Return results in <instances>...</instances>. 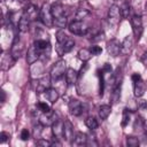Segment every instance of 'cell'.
<instances>
[{"mask_svg": "<svg viewBox=\"0 0 147 147\" xmlns=\"http://www.w3.org/2000/svg\"><path fill=\"white\" fill-rule=\"evenodd\" d=\"M114 1H115V2H117V1H121V0H114Z\"/></svg>", "mask_w": 147, "mask_h": 147, "instance_id": "cell-46", "label": "cell"}, {"mask_svg": "<svg viewBox=\"0 0 147 147\" xmlns=\"http://www.w3.org/2000/svg\"><path fill=\"white\" fill-rule=\"evenodd\" d=\"M110 113H111V107L109 105H102L99 107V117L102 121L107 119L108 116L110 115Z\"/></svg>", "mask_w": 147, "mask_h": 147, "instance_id": "cell-24", "label": "cell"}, {"mask_svg": "<svg viewBox=\"0 0 147 147\" xmlns=\"http://www.w3.org/2000/svg\"><path fill=\"white\" fill-rule=\"evenodd\" d=\"M78 77H79V75L75 69H72V68H68L67 69V71H65V80H67V84L69 86L75 85L77 79H78Z\"/></svg>", "mask_w": 147, "mask_h": 147, "instance_id": "cell-21", "label": "cell"}, {"mask_svg": "<svg viewBox=\"0 0 147 147\" xmlns=\"http://www.w3.org/2000/svg\"><path fill=\"white\" fill-rule=\"evenodd\" d=\"M30 20H29V17L23 13L22 15H21V17L18 18V23H17V29H18V31L20 32H22V33H25V32H28L29 30H30Z\"/></svg>", "mask_w": 147, "mask_h": 147, "instance_id": "cell-16", "label": "cell"}, {"mask_svg": "<svg viewBox=\"0 0 147 147\" xmlns=\"http://www.w3.org/2000/svg\"><path fill=\"white\" fill-rule=\"evenodd\" d=\"M133 129H134L136 131H140V130L145 129V122L142 121V118L138 117V118L136 119V122H134V124H133Z\"/></svg>", "mask_w": 147, "mask_h": 147, "instance_id": "cell-34", "label": "cell"}, {"mask_svg": "<svg viewBox=\"0 0 147 147\" xmlns=\"http://www.w3.org/2000/svg\"><path fill=\"white\" fill-rule=\"evenodd\" d=\"M41 23L46 26V28H52L54 25V18L52 15V10H51V6L48 3H44L40 8V16H39Z\"/></svg>", "mask_w": 147, "mask_h": 147, "instance_id": "cell-3", "label": "cell"}, {"mask_svg": "<svg viewBox=\"0 0 147 147\" xmlns=\"http://www.w3.org/2000/svg\"><path fill=\"white\" fill-rule=\"evenodd\" d=\"M140 61H141V63H142L144 65H146V67H147V52H145V53L141 55Z\"/></svg>", "mask_w": 147, "mask_h": 147, "instance_id": "cell-43", "label": "cell"}, {"mask_svg": "<svg viewBox=\"0 0 147 147\" xmlns=\"http://www.w3.org/2000/svg\"><path fill=\"white\" fill-rule=\"evenodd\" d=\"M126 145L129 147H138L139 146V139L133 136H127L126 137Z\"/></svg>", "mask_w": 147, "mask_h": 147, "instance_id": "cell-30", "label": "cell"}, {"mask_svg": "<svg viewBox=\"0 0 147 147\" xmlns=\"http://www.w3.org/2000/svg\"><path fill=\"white\" fill-rule=\"evenodd\" d=\"M63 125H64V122H62L60 119H57L56 122H54L52 124V133L55 139L63 138Z\"/></svg>", "mask_w": 147, "mask_h": 147, "instance_id": "cell-19", "label": "cell"}, {"mask_svg": "<svg viewBox=\"0 0 147 147\" xmlns=\"http://www.w3.org/2000/svg\"><path fill=\"white\" fill-rule=\"evenodd\" d=\"M51 76H42L41 78L37 79V80H33L36 83V86H34V91L37 93H42L45 92L47 88L51 87Z\"/></svg>", "mask_w": 147, "mask_h": 147, "instance_id": "cell-7", "label": "cell"}, {"mask_svg": "<svg viewBox=\"0 0 147 147\" xmlns=\"http://www.w3.org/2000/svg\"><path fill=\"white\" fill-rule=\"evenodd\" d=\"M15 62H16V60L14 59V56L11 55L10 52L2 53V56H1V70H3V71L9 70L15 64Z\"/></svg>", "mask_w": 147, "mask_h": 147, "instance_id": "cell-11", "label": "cell"}, {"mask_svg": "<svg viewBox=\"0 0 147 147\" xmlns=\"http://www.w3.org/2000/svg\"><path fill=\"white\" fill-rule=\"evenodd\" d=\"M37 107H38V109H39L41 113H47V111L52 110V109H51V107H49L46 102H42V101L38 102V103H37Z\"/></svg>", "mask_w": 147, "mask_h": 147, "instance_id": "cell-35", "label": "cell"}, {"mask_svg": "<svg viewBox=\"0 0 147 147\" xmlns=\"http://www.w3.org/2000/svg\"><path fill=\"white\" fill-rule=\"evenodd\" d=\"M107 52L110 56L116 57L121 54V42L118 39L113 38L107 42Z\"/></svg>", "mask_w": 147, "mask_h": 147, "instance_id": "cell-8", "label": "cell"}, {"mask_svg": "<svg viewBox=\"0 0 147 147\" xmlns=\"http://www.w3.org/2000/svg\"><path fill=\"white\" fill-rule=\"evenodd\" d=\"M56 42H63V41H65L69 37L65 34V32L63 31V29H61V30H59L57 32H56Z\"/></svg>", "mask_w": 147, "mask_h": 147, "instance_id": "cell-33", "label": "cell"}, {"mask_svg": "<svg viewBox=\"0 0 147 147\" xmlns=\"http://www.w3.org/2000/svg\"><path fill=\"white\" fill-rule=\"evenodd\" d=\"M146 8H147V2H146Z\"/></svg>", "mask_w": 147, "mask_h": 147, "instance_id": "cell-47", "label": "cell"}, {"mask_svg": "<svg viewBox=\"0 0 147 147\" xmlns=\"http://www.w3.org/2000/svg\"><path fill=\"white\" fill-rule=\"evenodd\" d=\"M0 93H1V102L3 103V102L6 101V93H5V91H3V90H1V92H0Z\"/></svg>", "mask_w": 147, "mask_h": 147, "instance_id": "cell-44", "label": "cell"}, {"mask_svg": "<svg viewBox=\"0 0 147 147\" xmlns=\"http://www.w3.org/2000/svg\"><path fill=\"white\" fill-rule=\"evenodd\" d=\"M22 5H24V6H26V5H29L30 3V0H18Z\"/></svg>", "mask_w": 147, "mask_h": 147, "instance_id": "cell-45", "label": "cell"}, {"mask_svg": "<svg viewBox=\"0 0 147 147\" xmlns=\"http://www.w3.org/2000/svg\"><path fill=\"white\" fill-rule=\"evenodd\" d=\"M51 10H52V15H53V18H54V20L67 16L65 13H64V7H63L62 3H60V2L53 3V5L51 6Z\"/></svg>", "mask_w": 147, "mask_h": 147, "instance_id": "cell-18", "label": "cell"}, {"mask_svg": "<svg viewBox=\"0 0 147 147\" xmlns=\"http://www.w3.org/2000/svg\"><path fill=\"white\" fill-rule=\"evenodd\" d=\"M59 119L57 114L53 110H49L47 113H41V115L39 116V123L42 124L44 126H52V124L54 122H56Z\"/></svg>", "mask_w": 147, "mask_h": 147, "instance_id": "cell-6", "label": "cell"}, {"mask_svg": "<svg viewBox=\"0 0 147 147\" xmlns=\"http://www.w3.org/2000/svg\"><path fill=\"white\" fill-rule=\"evenodd\" d=\"M33 45H34L40 52H42V51H45V49H47V48L51 47L49 40H46V39H36L34 42H33Z\"/></svg>", "mask_w": 147, "mask_h": 147, "instance_id": "cell-25", "label": "cell"}, {"mask_svg": "<svg viewBox=\"0 0 147 147\" xmlns=\"http://www.w3.org/2000/svg\"><path fill=\"white\" fill-rule=\"evenodd\" d=\"M75 47V40L71 38H68L65 41L63 42H56V47L55 51L59 54V56H63L64 54L71 52V49Z\"/></svg>", "mask_w": 147, "mask_h": 147, "instance_id": "cell-5", "label": "cell"}, {"mask_svg": "<svg viewBox=\"0 0 147 147\" xmlns=\"http://www.w3.org/2000/svg\"><path fill=\"white\" fill-rule=\"evenodd\" d=\"M119 8H121V15H122V17L127 18L129 15H130V13H131V5L127 1H124Z\"/></svg>", "mask_w": 147, "mask_h": 147, "instance_id": "cell-28", "label": "cell"}, {"mask_svg": "<svg viewBox=\"0 0 147 147\" xmlns=\"http://www.w3.org/2000/svg\"><path fill=\"white\" fill-rule=\"evenodd\" d=\"M45 95H46V99H47L51 103H55V102L59 100V98H60L59 92H57L55 88H53V87L47 88V90L45 91Z\"/></svg>", "mask_w": 147, "mask_h": 147, "instance_id": "cell-23", "label": "cell"}, {"mask_svg": "<svg viewBox=\"0 0 147 147\" xmlns=\"http://www.w3.org/2000/svg\"><path fill=\"white\" fill-rule=\"evenodd\" d=\"M74 136H75L74 125H72V123H71L69 119H65V121H64V125H63V138H64L67 141H70V142H71Z\"/></svg>", "mask_w": 147, "mask_h": 147, "instance_id": "cell-15", "label": "cell"}, {"mask_svg": "<svg viewBox=\"0 0 147 147\" xmlns=\"http://www.w3.org/2000/svg\"><path fill=\"white\" fill-rule=\"evenodd\" d=\"M90 52L92 53L93 56H96V55H100L102 53V48L100 46H98V45H92L90 47Z\"/></svg>", "mask_w": 147, "mask_h": 147, "instance_id": "cell-36", "label": "cell"}, {"mask_svg": "<svg viewBox=\"0 0 147 147\" xmlns=\"http://www.w3.org/2000/svg\"><path fill=\"white\" fill-rule=\"evenodd\" d=\"M145 93V83L142 82V79L133 83V94L136 98H141Z\"/></svg>", "mask_w": 147, "mask_h": 147, "instance_id": "cell-22", "label": "cell"}, {"mask_svg": "<svg viewBox=\"0 0 147 147\" xmlns=\"http://www.w3.org/2000/svg\"><path fill=\"white\" fill-rule=\"evenodd\" d=\"M85 125L90 129V130H95V129H98V126H99V122H98V119L95 118V117H93V116H88L86 119H85Z\"/></svg>", "mask_w": 147, "mask_h": 147, "instance_id": "cell-27", "label": "cell"}, {"mask_svg": "<svg viewBox=\"0 0 147 147\" xmlns=\"http://www.w3.org/2000/svg\"><path fill=\"white\" fill-rule=\"evenodd\" d=\"M0 138H1V139H0V142H1V144H5V142L10 138V134L7 133V132H5V131H2L1 134H0Z\"/></svg>", "mask_w": 147, "mask_h": 147, "instance_id": "cell-39", "label": "cell"}, {"mask_svg": "<svg viewBox=\"0 0 147 147\" xmlns=\"http://www.w3.org/2000/svg\"><path fill=\"white\" fill-rule=\"evenodd\" d=\"M42 127H44V125L40 124L39 122H38L37 125H34V127H33V132H32L33 138H36V139H40V136H41V132H42Z\"/></svg>", "mask_w": 147, "mask_h": 147, "instance_id": "cell-31", "label": "cell"}, {"mask_svg": "<svg viewBox=\"0 0 147 147\" xmlns=\"http://www.w3.org/2000/svg\"><path fill=\"white\" fill-rule=\"evenodd\" d=\"M68 29L72 34H76V36H86L90 30L88 25L84 21H77V20H74L72 22H70L68 24Z\"/></svg>", "mask_w": 147, "mask_h": 147, "instance_id": "cell-2", "label": "cell"}, {"mask_svg": "<svg viewBox=\"0 0 147 147\" xmlns=\"http://www.w3.org/2000/svg\"><path fill=\"white\" fill-rule=\"evenodd\" d=\"M10 53H11V55L14 56V59L16 61L22 56V53H23V44L21 42L18 36H15V38H14V41H13V45H11V48H10Z\"/></svg>", "mask_w": 147, "mask_h": 147, "instance_id": "cell-9", "label": "cell"}, {"mask_svg": "<svg viewBox=\"0 0 147 147\" xmlns=\"http://www.w3.org/2000/svg\"><path fill=\"white\" fill-rule=\"evenodd\" d=\"M86 144H87V134L83 132H76L71 140V145L72 146H85Z\"/></svg>", "mask_w": 147, "mask_h": 147, "instance_id": "cell-20", "label": "cell"}, {"mask_svg": "<svg viewBox=\"0 0 147 147\" xmlns=\"http://www.w3.org/2000/svg\"><path fill=\"white\" fill-rule=\"evenodd\" d=\"M37 145L47 147V146H52V142L48 141V140H45V139H41V138H40V139H37Z\"/></svg>", "mask_w": 147, "mask_h": 147, "instance_id": "cell-40", "label": "cell"}, {"mask_svg": "<svg viewBox=\"0 0 147 147\" xmlns=\"http://www.w3.org/2000/svg\"><path fill=\"white\" fill-rule=\"evenodd\" d=\"M130 23H131V26H132V32H133V36L136 38V40H139L141 34H142V31H144V28H142V18L140 15H133L131 18H130Z\"/></svg>", "mask_w": 147, "mask_h": 147, "instance_id": "cell-4", "label": "cell"}, {"mask_svg": "<svg viewBox=\"0 0 147 147\" xmlns=\"http://www.w3.org/2000/svg\"><path fill=\"white\" fill-rule=\"evenodd\" d=\"M101 71H102L103 74H110V72H111V65H110L109 63H105V65L102 67Z\"/></svg>", "mask_w": 147, "mask_h": 147, "instance_id": "cell-41", "label": "cell"}, {"mask_svg": "<svg viewBox=\"0 0 147 147\" xmlns=\"http://www.w3.org/2000/svg\"><path fill=\"white\" fill-rule=\"evenodd\" d=\"M119 16H122V15H121V8H119V6H117V5H111V6L109 7V10H108V17H109L110 23H113V24L118 23Z\"/></svg>", "mask_w": 147, "mask_h": 147, "instance_id": "cell-14", "label": "cell"}, {"mask_svg": "<svg viewBox=\"0 0 147 147\" xmlns=\"http://www.w3.org/2000/svg\"><path fill=\"white\" fill-rule=\"evenodd\" d=\"M133 47V40L131 38V36H126L124 38V40L121 42V54L123 55H127L131 53Z\"/></svg>", "mask_w": 147, "mask_h": 147, "instance_id": "cell-17", "label": "cell"}, {"mask_svg": "<svg viewBox=\"0 0 147 147\" xmlns=\"http://www.w3.org/2000/svg\"><path fill=\"white\" fill-rule=\"evenodd\" d=\"M78 59L80 60V61H83V62H86V61H88L90 59H91V56H93L92 55V53L90 52V48H80L79 51H78Z\"/></svg>", "mask_w": 147, "mask_h": 147, "instance_id": "cell-26", "label": "cell"}, {"mask_svg": "<svg viewBox=\"0 0 147 147\" xmlns=\"http://www.w3.org/2000/svg\"><path fill=\"white\" fill-rule=\"evenodd\" d=\"M87 146H98V141L95 140V136L92 134V136H87Z\"/></svg>", "mask_w": 147, "mask_h": 147, "instance_id": "cell-37", "label": "cell"}, {"mask_svg": "<svg viewBox=\"0 0 147 147\" xmlns=\"http://www.w3.org/2000/svg\"><path fill=\"white\" fill-rule=\"evenodd\" d=\"M23 13L29 17L30 21H36L40 16V9L36 5H33V3L26 5L25 8H24V10H23Z\"/></svg>", "mask_w": 147, "mask_h": 147, "instance_id": "cell-10", "label": "cell"}, {"mask_svg": "<svg viewBox=\"0 0 147 147\" xmlns=\"http://www.w3.org/2000/svg\"><path fill=\"white\" fill-rule=\"evenodd\" d=\"M90 15V10L88 9H85V8H80V9H78L77 10V13H76V15H75V20H77V21H83L86 16H88Z\"/></svg>", "mask_w": 147, "mask_h": 147, "instance_id": "cell-29", "label": "cell"}, {"mask_svg": "<svg viewBox=\"0 0 147 147\" xmlns=\"http://www.w3.org/2000/svg\"><path fill=\"white\" fill-rule=\"evenodd\" d=\"M67 62L64 60H59L56 61L52 69H51V72H49V76L52 78V82H57L59 79H61L64 75H65V71H67Z\"/></svg>", "mask_w": 147, "mask_h": 147, "instance_id": "cell-1", "label": "cell"}, {"mask_svg": "<svg viewBox=\"0 0 147 147\" xmlns=\"http://www.w3.org/2000/svg\"><path fill=\"white\" fill-rule=\"evenodd\" d=\"M130 119H131V115H130V111H129V109H127V108H125V109H124V111H123V118H122V126H123V127H125V126H126V125L129 124Z\"/></svg>", "mask_w": 147, "mask_h": 147, "instance_id": "cell-32", "label": "cell"}, {"mask_svg": "<svg viewBox=\"0 0 147 147\" xmlns=\"http://www.w3.org/2000/svg\"><path fill=\"white\" fill-rule=\"evenodd\" d=\"M20 137H21V139L24 140V141H25V140H29V138H30V132L28 131V129H23V130L21 131V136H20Z\"/></svg>", "mask_w": 147, "mask_h": 147, "instance_id": "cell-38", "label": "cell"}, {"mask_svg": "<svg viewBox=\"0 0 147 147\" xmlns=\"http://www.w3.org/2000/svg\"><path fill=\"white\" fill-rule=\"evenodd\" d=\"M131 79H132V82H133V83H136V82H138V80H140V79H141V76H140V74L134 72V74L131 76Z\"/></svg>", "mask_w": 147, "mask_h": 147, "instance_id": "cell-42", "label": "cell"}, {"mask_svg": "<svg viewBox=\"0 0 147 147\" xmlns=\"http://www.w3.org/2000/svg\"><path fill=\"white\" fill-rule=\"evenodd\" d=\"M68 108H69V111L71 115L74 116H79L82 115L83 113V106H82V102L77 99H71L68 103Z\"/></svg>", "mask_w": 147, "mask_h": 147, "instance_id": "cell-13", "label": "cell"}, {"mask_svg": "<svg viewBox=\"0 0 147 147\" xmlns=\"http://www.w3.org/2000/svg\"><path fill=\"white\" fill-rule=\"evenodd\" d=\"M39 59H40V51L34 45L30 46L29 49H28V52H26V62L29 64H33Z\"/></svg>", "mask_w": 147, "mask_h": 147, "instance_id": "cell-12", "label": "cell"}]
</instances>
